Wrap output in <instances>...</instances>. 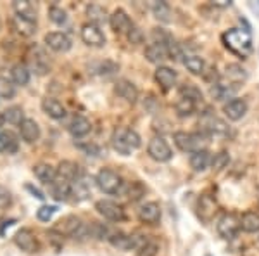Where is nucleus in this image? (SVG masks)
Returning <instances> with one entry per match:
<instances>
[{"label": "nucleus", "instance_id": "nucleus-16", "mask_svg": "<svg viewBox=\"0 0 259 256\" xmlns=\"http://www.w3.org/2000/svg\"><path fill=\"white\" fill-rule=\"evenodd\" d=\"M139 218L142 224L156 225L161 220V206L157 203H154V201L142 204L139 209Z\"/></svg>", "mask_w": 259, "mask_h": 256}, {"label": "nucleus", "instance_id": "nucleus-10", "mask_svg": "<svg viewBox=\"0 0 259 256\" xmlns=\"http://www.w3.org/2000/svg\"><path fill=\"white\" fill-rule=\"evenodd\" d=\"M81 229H83L81 220L74 215H68L64 218H61V220L56 224V227H54V230L59 232L61 236H71V237H78V234L81 232Z\"/></svg>", "mask_w": 259, "mask_h": 256}, {"label": "nucleus", "instance_id": "nucleus-21", "mask_svg": "<svg viewBox=\"0 0 259 256\" xmlns=\"http://www.w3.org/2000/svg\"><path fill=\"white\" fill-rule=\"evenodd\" d=\"M12 7L16 11V16H19V18L33 21V23L36 21V7L30 0H14Z\"/></svg>", "mask_w": 259, "mask_h": 256}, {"label": "nucleus", "instance_id": "nucleus-11", "mask_svg": "<svg viewBox=\"0 0 259 256\" xmlns=\"http://www.w3.org/2000/svg\"><path fill=\"white\" fill-rule=\"evenodd\" d=\"M247 78V73H245V69L242 68L239 64H228L227 69H225V78L220 80V83H223V85L230 87V89L237 90L239 89V85L244 80Z\"/></svg>", "mask_w": 259, "mask_h": 256}, {"label": "nucleus", "instance_id": "nucleus-20", "mask_svg": "<svg viewBox=\"0 0 259 256\" xmlns=\"http://www.w3.org/2000/svg\"><path fill=\"white\" fill-rule=\"evenodd\" d=\"M41 109L47 116H50L52 120H62L66 116V107L62 106L57 99L47 97L41 100Z\"/></svg>", "mask_w": 259, "mask_h": 256}, {"label": "nucleus", "instance_id": "nucleus-45", "mask_svg": "<svg viewBox=\"0 0 259 256\" xmlns=\"http://www.w3.org/2000/svg\"><path fill=\"white\" fill-rule=\"evenodd\" d=\"M56 211H57L56 206H41L38 211H36V216H38V220H41V222H49Z\"/></svg>", "mask_w": 259, "mask_h": 256}, {"label": "nucleus", "instance_id": "nucleus-38", "mask_svg": "<svg viewBox=\"0 0 259 256\" xmlns=\"http://www.w3.org/2000/svg\"><path fill=\"white\" fill-rule=\"evenodd\" d=\"M89 18H90V23H94V24H97L99 26V23H104L106 21V9L104 7H100V6H90L89 7Z\"/></svg>", "mask_w": 259, "mask_h": 256}, {"label": "nucleus", "instance_id": "nucleus-33", "mask_svg": "<svg viewBox=\"0 0 259 256\" xmlns=\"http://www.w3.org/2000/svg\"><path fill=\"white\" fill-rule=\"evenodd\" d=\"M183 64H185V68L189 69L192 75H202L204 68H206V62L199 56H187L185 59H183Z\"/></svg>", "mask_w": 259, "mask_h": 256}, {"label": "nucleus", "instance_id": "nucleus-31", "mask_svg": "<svg viewBox=\"0 0 259 256\" xmlns=\"http://www.w3.org/2000/svg\"><path fill=\"white\" fill-rule=\"evenodd\" d=\"M11 77L12 83H16V85H28V82H30V69L24 64H16L11 69Z\"/></svg>", "mask_w": 259, "mask_h": 256}, {"label": "nucleus", "instance_id": "nucleus-7", "mask_svg": "<svg viewBox=\"0 0 259 256\" xmlns=\"http://www.w3.org/2000/svg\"><path fill=\"white\" fill-rule=\"evenodd\" d=\"M147 153H149V156L154 159V161H159V163H168L169 159L173 158V151H171L168 142H166L162 137L150 138Z\"/></svg>", "mask_w": 259, "mask_h": 256}, {"label": "nucleus", "instance_id": "nucleus-27", "mask_svg": "<svg viewBox=\"0 0 259 256\" xmlns=\"http://www.w3.org/2000/svg\"><path fill=\"white\" fill-rule=\"evenodd\" d=\"M240 229L244 232L256 234L259 232V213L257 211H247L240 218Z\"/></svg>", "mask_w": 259, "mask_h": 256}, {"label": "nucleus", "instance_id": "nucleus-3", "mask_svg": "<svg viewBox=\"0 0 259 256\" xmlns=\"http://www.w3.org/2000/svg\"><path fill=\"white\" fill-rule=\"evenodd\" d=\"M112 148L118 151L123 156H130L135 149L140 148V135L135 132V130L130 128H118L114 133H112Z\"/></svg>", "mask_w": 259, "mask_h": 256}, {"label": "nucleus", "instance_id": "nucleus-47", "mask_svg": "<svg viewBox=\"0 0 259 256\" xmlns=\"http://www.w3.org/2000/svg\"><path fill=\"white\" fill-rule=\"evenodd\" d=\"M28 189H30V191H31L36 197H38V199H44V197H45V196L38 191V189H35V187H31V186H28Z\"/></svg>", "mask_w": 259, "mask_h": 256}, {"label": "nucleus", "instance_id": "nucleus-42", "mask_svg": "<svg viewBox=\"0 0 259 256\" xmlns=\"http://www.w3.org/2000/svg\"><path fill=\"white\" fill-rule=\"evenodd\" d=\"M157 251H159V246H157V242L152 241V239H149V241L145 242V244L142 246L139 251H137V254H139V256H156Z\"/></svg>", "mask_w": 259, "mask_h": 256}, {"label": "nucleus", "instance_id": "nucleus-44", "mask_svg": "<svg viewBox=\"0 0 259 256\" xmlns=\"http://www.w3.org/2000/svg\"><path fill=\"white\" fill-rule=\"evenodd\" d=\"M128 40H130V44H133V45H139L144 42V33H142V30L139 26L133 24V28L128 31Z\"/></svg>", "mask_w": 259, "mask_h": 256}, {"label": "nucleus", "instance_id": "nucleus-32", "mask_svg": "<svg viewBox=\"0 0 259 256\" xmlns=\"http://www.w3.org/2000/svg\"><path fill=\"white\" fill-rule=\"evenodd\" d=\"M12 24H14L16 30H18L21 35H24V36H31L33 33L36 31V24L33 23V21L23 19V18H19V16H14Z\"/></svg>", "mask_w": 259, "mask_h": 256}, {"label": "nucleus", "instance_id": "nucleus-36", "mask_svg": "<svg viewBox=\"0 0 259 256\" xmlns=\"http://www.w3.org/2000/svg\"><path fill=\"white\" fill-rule=\"evenodd\" d=\"M111 244L119 247V249H133V239L132 236H124V234H116V236L111 237Z\"/></svg>", "mask_w": 259, "mask_h": 256}, {"label": "nucleus", "instance_id": "nucleus-41", "mask_svg": "<svg viewBox=\"0 0 259 256\" xmlns=\"http://www.w3.org/2000/svg\"><path fill=\"white\" fill-rule=\"evenodd\" d=\"M228 163H230L228 153H218V154H214V158L211 159V166H212V170H216V171L223 170Z\"/></svg>", "mask_w": 259, "mask_h": 256}, {"label": "nucleus", "instance_id": "nucleus-17", "mask_svg": "<svg viewBox=\"0 0 259 256\" xmlns=\"http://www.w3.org/2000/svg\"><path fill=\"white\" fill-rule=\"evenodd\" d=\"M45 44L47 47H50L56 52H68L71 49V40L68 39V35L61 31H50L45 35Z\"/></svg>", "mask_w": 259, "mask_h": 256}, {"label": "nucleus", "instance_id": "nucleus-1", "mask_svg": "<svg viewBox=\"0 0 259 256\" xmlns=\"http://www.w3.org/2000/svg\"><path fill=\"white\" fill-rule=\"evenodd\" d=\"M223 44L230 52H233L242 59L252 52V36L247 30L232 28L227 33H223Z\"/></svg>", "mask_w": 259, "mask_h": 256}, {"label": "nucleus", "instance_id": "nucleus-18", "mask_svg": "<svg viewBox=\"0 0 259 256\" xmlns=\"http://www.w3.org/2000/svg\"><path fill=\"white\" fill-rule=\"evenodd\" d=\"M154 78H156V82L161 85L162 90H169L175 87V83H177V71L168 68V66H159V68L156 69V73H154Z\"/></svg>", "mask_w": 259, "mask_h": 256}, {"label": "nucleus", "instance_id": "nucleus-9", "mask_svg": "<svg viewBox=\"0 0 259 256\" xmlns=\"http://www.w3.org/2000/svg\"><path fill=\"white\" fill-rule=\"evenodd\" d=\"M81 40L90 47H104L106 45V35L100 30V26L94 23H87L81 26Z\"/></svg>", "mask_w": 259, "mask_h": 256}, {"label": "nucleus", "instance_id": "nucleus-30", "mask_svg": "<svg viewBox=\"0 0 259 256\" xmlns=\"http://www.w3.org/2000/svg\"><path fill=\"white\" fill-rule=\"evenodd\" d=\"M195 107H197V102H195V100L182 97V95H180L177 104H175V109H177V115L180 118H187V116L194 115Z\"/></svg>", "mask_w": 259, "mask_h": 256}, {"label": "nucleus", "instance_id": "nucleus-15", "mask_svg": "<svg viewBox=\"0 0 259 256\" xmlns=\"http://www.w3.org/2000/svg\"><path fill=\"white\" fill-rule=\"evenodd\" d=\"M223 113L230 121H239L244 118L245 113H247V102H245L244 99H232L225 104Z\"/></svg>", "mask_w": 259, "mask_h": 256}, {"label": "nucleus", "instance_id": "nucleus-13", "mask_svg": "<svg viewBox=\"0 0 259 256\" xmlns=\"http://www.w3.org/2000/svg\"><path fill=\"white\" fill-rule=\"evenodd\" d=\"M109 24H111L112 31L118 33V35H124V33L128 35V31L133 28L132 19H130V16L123 9H116L112 12L109 16Z\"/></svg>", "mask_w": 259, "mask_h": 256}, {"label": "nucleus", "instance_id": "nucleus-29", "mask_svg": "<svg viewBox=\"0 0 259 256\" xmlns=\"http://www.w3.org/2000/svg\"><path fill=\"white\" fill-rule=\"evenodd\" d=\"M211 163L209 153L207 151H197L190 154V166L194 171H204Z\"/></svg>", "mask_w": 259, "mask_h": 256}, {"label": "nucleus", "instance_id": "nucleus-14", "mask_svg": "<svg viewBox=\"0 0 259 256\" xmlns=\"http://www.w3.org/2000/svg\"><path fill=\"white\" fill-rule=\"evenodd\" d=\"M114 92L118 97H121L128 104H135L137 99H139V90L130 80H118L114 85Z\"/></svg>", "mask_w": 259, "mask_h": 256}, {"label": "nucleus", "instance_id": "nucleus-22", "mask_svg": "<svg viewBox=\"0 0 259 256\" xmlns=\"http://www.w3.org/2000/svg\"><path fill=\"white\" fill-rule=\"evenodd\" d=\"M145 57L149 62L154 64H159V62L169 59V52H168V45H161V44H150L145 49Z\"/></svg>", "mask_w": 259, "mask_h": 256}, {"label": "nucleus", "instance_id": "nucleus-8", "mask_svg": "<svg viewBox=\"0 0 259 256\" xmlns=\"http://www.w3.org/2000/svg\"><path fill=\"white\" fill-rule=\"evenodd\" d=\"M95 209L99 211V215H102L106 220L111 222H123L124 220V209L119 206L118 203L109 199H100L95 203Z\"/></svg>", "mask_w": 259, "mask_h": 256}, {"label": "nucleus", "instance_id": "nucleus-6", "mask_svg": "<svg viewBox=\"0 0 259 256\" xmlns=\"http://www.w3.org/2000/svg\"><path fill=\"white\" fill-rule=\"evenodd\" d=\"M216 230L223 239H233L239 234L240 230V218L235 215V213H225V215L220 216L218 224H216Z\"/></svg>", "mask_w": 259, "mask_h": 256}, {"label": "nucleus", "instance_id": "nucleus-2", "mask_svg": "<svg viewBox=\"0 0 259 256\" xmlns=\"http://www.w3.org/2000/svg\"><path fill=\"white\" fill-rule=\"evenodd\" d=\"M175 145L183 151V153H197V151H207V144H209V135L202 132H177L173 135Z\"/></svg>", "mask_w": 259, "mask_h": 256}, {"label": "nucleus", "instance_id": "nucleus-24", "mask_svg": "<svg viewBox=\"0 0 259 256\" xmlns=\"http://www.w3.org/2000/svg\"><path fill=\"white\" fill-rule=\"evenodd\" d=\"M90 192H92V184L83 175L74 180L73 186H71V196H74L76 201H85L90 196Z\"/></svg>", "mask_w": 259, "mask_h": 256}, {"label": "nucleus", "instance_id": "nucleus-19", "mask_svg": "<svg viewBox=\"0 0 259 256\" xmlns=\"http://www.w3.org/2000/svg\"><path fill=\"white\" fill-rule=\"evenodd\" d=\"M19 132H21L23 140L28 142V144H33V142H36L40 138V127H38V123L31 118H26L19 125Z\"/></svg>", "mask_w": 259, "mask_h": 256}, {"label": "nucleus", "instance_id": "nucleus-40", "mask_svg": "<svg viewBox=\"0 0 259 256\" xmlns=\"http://www.w3.org/2000/svg\"><path fill=\"white\" fill-rule=\"evenodd\" d=\"M145 191H147V189L144 187V184H142V182H132L128 186V197L132 201H139V199L144 197Z\"/></svg>", "mask_w": 259, "mask_h": 256}, {"label": "nucleus", "instance_id": "nucleus-28", "mask_svg": "<svg viewBox=\"0 0 259 256\" xmlns=\"http://www.w3.org/2000/svg\"><path fill=\"white\" fill-rule=\"evenodd\" d=\"M18 151V138L12 132L0 130V153H16Z\"/></svg>", "mask_w": 259, "mask_h": 256}, {"label": "nucleus", "instance_id": "nucleus-5", "mask_svg": "<svg viewBox=\"0 0 259 256\" xmlns=\"http://www.w3.org/2000/svg\"><path fill=\"white\" fill-rule=\"evenodd\" d=\"M199 125L202 127L200 132L206 135H227L228 133V125L223 120H220L218 116H214V113H211L209 109H206Z\"/></svg>", "mask_w": 259, "mask_h": 256}, {"label": "nucleus", "instance_id": "nucleus-48", "mask_svg": "<svg viewBox=\"0 0 259 256\" xmlns=\"http://www.w3.org/2000/svg\"><path fill=\"white\" fill-rule=\"evenodd\" d=\"M4 121H6V118H4V115H0V127L4 125Z\"/></svg>", "mask_w": 259, "mask_h": 256}, {"label": "nucleus", "instance_id": "nucleus-46", "mask_svg": "<svg viewBox=\"0 0 259 256\" xmlns=\"http://www.w3.org/2000/svg\"><path fill=\"white\" fill-rule=\"evenodd\" d=\"M11 203H12V196H11V192L7 191L6 187L0 186V209H2V208H7V206H11Z\"/></svg>", "mask_w": 259, "mask_h": 256}, {"label": "nucleus", "instance_id": "nucleus-37", "mask_svg": "<svg viewBox=\"0 0 259 256\" xmlns=\"http://www.w3.org/2000/svg\"><path fill=\"white\" fill-rule=\"evenodd\" d=\"M150 7H152V12L156 14L157 19L168 23L169 21V6L168 4L166 2H152L150 4Z\"/></svg>", "mask_w": 259, "mask_h": 256}, {"label": "nucleus", "instance_id": "nucleus-26", "mask_svg": "<svg viewBox=\"0 0 259 256\" xmlns=\"http://www.w3.org/2000/svg\"><path fill=\"white\" fill-rule=\"evenodd\" d=\"M90 130H92V125L85 116H74L69 125V132L73 137H85L90 133Z\"/></svg>", "mask_w": 259, "mask_h": 256}, {"label": "nucleus", "instance_id": "nucleus-4", "mask_svg": "<svg viewBox=\"0 0 259 256\" xmlns=\"http://www.w3.org/2000/svg\"><path fill=\"white\" fill-rule=\"evenodd\" d=\"M95 182H97L100 191L106 192V194H118L121 187H123V178L114 170H109V168L100 170L97 177H95Z\"/></svg>", "mask_w": 259, "mask_h": 256}, {"label": "nucleus", "instance_id": "nucleus-43", "mask_svg": "<svg viewBox=\"0 0 259 256\" xmlns=\"http://www.w3.org/2000/svg\"><path fill=\"white\" fill-rule=\"evenodd\" d=\"M49 16H50V19H52L56 24H64L66 19H68V16H66V11L61 9V7H57V6L50 7Z\"/></svg>", "mask_w": 259, "mask_h": 256}, {"label": "nucleus", "instance_id": "nucleus-39", "mask_svg": "<svg viewBox=\"0 0 259 256\" xmlns=\"http://www.w3.org/2000/svg\"><path fill=\"white\" fill-rule=\"evenodd\" d=\"M14 94H16L14 83H12L11 80L0 77V97H2V99H11V97H14Z\"/></svg>", "mask_w": 259, "mask_h": 256}, {"label": "nucleus", "instance_id": "nucleus-25", "mask_svg": "<svg viewBox=\"0 0 259 256\" xmlns=\"http://www.w3.org/2000/svg\"><path fill=\"white\" fill-rule=\"evenodd\" d=\"M33 173H35V177L38 178L40 182L49 184V186L57 177V170L52 165H49V163H40V165H36L33 168Z\"/></svg>", "mask_w": 259, "mask_h": 256}, {"label": "nucleus", "instance_id": "nucleus-12", "mask_svg": "<svg viewBox=\"0 0 259 256\" xmlns=\"http://www.w3.org/2000/svg\"><path fill=\"white\" fill-rule=\"evenodd\" d=\"M14 242L19 249L26 251V253H36L38 251V241H36L35 234L30 229H21L16 232Z\"/></svg>", "mask_w": 259, "mask_h": 256}, {"label": "nucleus", "instance_id": "nucleus-23", "mask_svg": "<svg viewBox=\"0 0 259 256\" xmlns=\"http://www.w3.org/2000/svg\"><path fill=\"white\" fill-rule=\"evenodd\" d=\"M57 177L66 180V182L73 184L78 177H81V175H80V166H78L76 163H73V161H61L59 168H57Z\"/></svg>", "mask_w": 259, "mask_h": 256}, {"label": "nucleus", "instance_id": "nucleus-34", "mask_svg": "<svg viewBox=\"0 0 259 256\" xmlns=\"http://www.w3.org/2000/svg\"><path fill=\"white\" fill-rule=\"evenodd\" d=\"M4 118H6L7 123L11 125H21L24 120V113L23 109H21L19 106H12V107H7L6 111H4Z\"/></svg>", "mask_w": 259, "mask_h": 256}, {"label": "nucleus", "instance_id": "nucleus-35", "mask_svg": "<svg viewBox=\"0 0 259 256\" xmlns=\"http://www.w3.org/2000/svg\"><path fill=\"white\" fill-rule=\"evenodd\" d=\"M180 95H182V97L195 100V102H200V100H202V92H200L195 85H192V83H185V85H182V89H180Z\"/></svg>", "mask_w": 259, "mask_h": 256}]
</instances>
